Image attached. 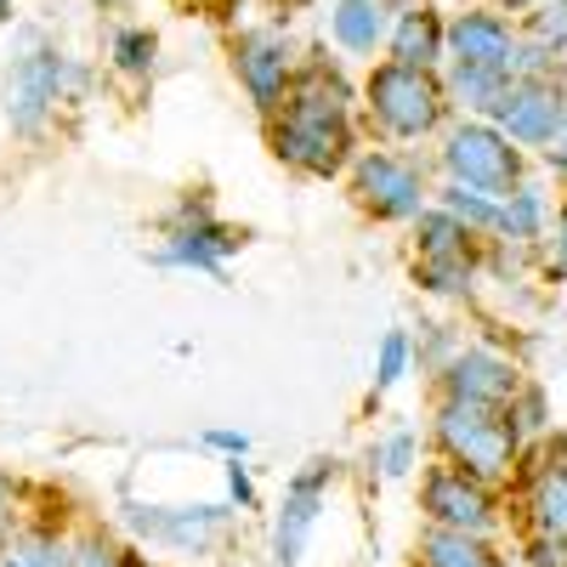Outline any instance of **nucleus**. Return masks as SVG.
<instances>
[{"label": "nucleus", "instance_id": "obj_24", "mask_svg": "<svg viewBox=\"0 0 567 567\" xmlns=\"http://www.w3.org/2000/svg\"><path fill=\"white\" fill-rule=\"evenodd\" d=\"M374 465H381L386 483L409 477V471L420 465V437H414V432H386L381 443H374Z\"/></svg>", "mask_w": 567, "mask_h": 567}, {"label": "nucleus", "instance_id": "obj_16", "mask_svg": "<svg viewBox=\"0 0 567 567\" xmlns=\"http://www.w3.org/2000/svg\"><path fill=\"white\" fill-rule=\"evenodd\" d=\"M329 34H336V45H347V52H374V45H386L392 34V7L386 0H341L336 12H329Z\"/></svg>", "mask_w": 567, "mask_h": 567}, {"label": "nucleus", "instance_id": "obj_1", "mask_svg": "<svg viewBox=\"0 0 567 567\" xmlns=\"http://www.w3.org/2000/svg\"><path fill=\"white\" fill-rule=\"evenodd\" d=\"M347 148H352L347 91L341 85L323 91V74H312L296 97H284V114L272 120V154L290 165V171L336 176L347 165Z\"/></svg>", "mask_w": 567, "mask_h": 567}, {"label": "nucleus", "instance_id": "obj_26", "mask_svg": "<svg viewBox=\"0 0 567 567\" xmlns=\"http://www.w3.org/2000/svg\"><path fill=\"white\" fill-rule=\"evenodd\" d=\"M409 336H403V329H392V336L381 341V352H374V392H392L398 381H403V374H409Z\"/></svg>", "mask_w": 567, "mask_h": 567}, {"label": "nucleus", "instance_id": "obj_22", "mask_svg": "<svg viewBox=\"0 0 567 567\" xmlns=\"http://www.w3.org/2000/svg\"><path fill=\"white\" fill-rule=\"evenodd\" d=\"M420 227H414V245H420V256H449V250H471V233L449 216V210H420L414 216Z\"/></svg>", "mask_w": 567, "mask_h": 567}, {"label": "nucleus", "instance_id": "obj_11", "mask_svg": "<svg viewBox=\"0 0 567 567\" xmlns=\"http://www.w3.org/2000/svg\"><path fill=\"white\" fill-rule=\"evenodd\" d=\"M239 250V233L233 227H221V221H210V210L205 205H187L182 210V221L171 227V239L159 245V267H194V272H210V278H221V261Z\"/></svg>", "mask_w": 567, "mask_h": 567}, {"label": "nucleus", "instance_id": "obj_28", "mask_svg": "<svg viewBox=\"0 0 567 567\" xmlns=\"http://www.w3.org/2000/svg\"><path fill=\"white\" fill-rule=\"evenodd\" d=\"M74 567H136L125 550H114V545H103V539H85L80 550H74Z\"/></svg>", "mask_w": 567, "mask_h": 567}, {"label": "nucleus", "instance_id": "obj_30", "mask_svg": "<svg viewBox=\"0 0 567 567\" xmlns=\"http://www.w3.org/2000/svg\"><path fill=\"white\" fill-rule=\"evenodd\" d=\"M227 488H233V499H239V511H256V483H250V471L239 460H227Z\"/></svg>", "mask_w": 567, "mask_h": 567}, {"label": "nucleus", "instance_id": "obj_7", "mask_svg": "<svg viewBox=\"0 0 567 567\" xmlns=\"http://www.w3.org/2000/svg\"><path fill=\"white\" fill-rule=\"evenodd\" d=\"M494 125L511 136V142H523V148H545V142L561 131L567 120V97H561V85L545 80V74H523V80H511L499 91V103L488 109Z\"/></svg>", "mask_w": 567, "mask_h": 567}, {"label": "nucleus", "instance_id": "obj_8", "mask_svg": "<svg viewBox=\"0 0 567 567\" xmlns=\"http://www.w3.org/2000/svg\"><path fill=\"white\" fill-rule=\"evenodd\" d=\"M352 194L369 216H381V221H414L425 210V182L398 154H363L358 171H352Z\"/></svg>", "mask_w": 567, "mask_h": 567}, {"label": "nucleus", "instance_id": "obj_10", "mask_svg": "<svg viewBox=\"0 0 567 567\" xmlns=\"http://www.w3.org/2000/svg\"><path fill=\"white\" fill-rule=\"evenodd\" d=\"M336 477V460H307V471H296L290 488H284V511H278V534H272V550H278V567H301L307 556V539L323 516V483Z\"/></svg>", "mask_w": 567, "mask_h": 567}, {"label": "nucleus", "instance_id": "obj_15", "mask_svg": "<svg viewBox=\"0 0 567 567\" xmlns=\"http://www.w3.org/2000/svg\"><path fill=\"white\" fill-rule=\"evenodd\" d=\"M131 523L159 539V545H205L221 523L227 511L221 505H194V511H154V505H131Z\"/></svg>", "mask_w": 567, "mask_h": 567}, {"label": "nucleus", "instance_id": "obj_23", "mask_svg": "<svg viewBox=\"0 0 567 567\" xmlns=\"http://www.w3.org/2000/svg\"><path fill=\"white\" fill-rule=\"evenodd\" d=\"M534 523L545 539H567V465H556L534 494Z\"/></svg>", "mask_w": 567, "mask_h": 567}, {"label": "nucleus", "instance_id": "obj_12", "mask_svg": "<svg viewBox=\"0 0 567 567\" xmlns=\"http://www.w3.org/2000/svg\"><path fill=\"white\" fill-rule=\"evenodd\" d=\"M233 63H239V80L250 91L256 109H278L284 97H290V40H284L278 29H250L239 34V45H233Z\"/></svg>", "mask_w": 567, "mask_h": 567}, {"label": "nucleus", "instance_id": "obj_21", "mask_svg": "<svg viewBox=\"0 0 567 567\" xmlns=\"http://www.w3.org/2000/svg\"><path fill=\"white\" fill-rule=\"evenodd\" d=\"M414 278L425 284V290H437V296H460V290H471V250L420 256L414 261Z\"/></svg>", "mask_w": 567, "mask_h": 567}, {"label": "nucleus", "instance_id": "obj_14", "mask_svg": "<svg viewBox=\"0 0 567 567\" xmlns=\"http://www.w3.org/2000/svg\"><path fill=\"white\" fill-rule=\"evenodd\" d=\"M392 63H409V69H437L449 58V23L432 12V7H409L392 18Z\"/></svg>", "mask_w": 567, "mask_h": 567}, {"label": "nucleus", "instance_id": "obj_9", "mask_svg": "<svg viewBox=\"0 0 567 567\" xmlns=\"http://www.w3.org/2000/svg\"><path fill=\"white\" fill-rule=\"evenodd\" d=\"M425 499V516L432 528H454V534H488L494 528V494L483 477H471L460 465H437L420 488Z\"/></svg>", "mask_w": 567, "mask_h": 567}, {"label": "nucleus", "instance_id": "obj_20", "mask_svg": "<svg viewBox=\"0 0 567 567\" xmlns=\"http://www.w3.org/2000/svg\"><path fill=\"white\" fill-rule=\"evenodd\" d=\"M443 210L471 233V239H477V233H499V199L494 194H477V187H449V194H443Z\"/></svg>", "mask_w": 567, "mask_h": 567}, {"label": "nucleus", "instance_id": "obj_6", "mask_svg": "<svg viewBox=\"0 0 567 567\" xmlns=\"http://www.w3.org/2000/svg\"><path fill=\"white\" fill-rule=\"evenodd\" d=\"M443 165L460 187H477V194H494L505 199L516 187V171H523V159H516L511 136L499 125H460L449 142H443Z\"/></svg>", "mask_w": 567, "mask_h": 567}, {"label": "nucleus", "instance_id": "obj_5", "mask_svg": "<svg viewBox=\"0 0 567 567\" xmlns=\"http://www.w3.org/2000/svg\"><path fill=\"white\" fill-rule=\"evenodd\" d=\"M74 80H80V74H74V63L58 52V45L29 40V52L12 63V80H7V120H12V131H23V136L40 131L45 114L63 103V91H69Z\"/></svg>", "mask_w": 567, "mask_h": 567}, {"label": "nucleus", "instance_id": "obj_27", "mask_svg": "<svg viewBox=\"0 0 567 567\" xmlns=\"http://www.w3.org/2000/svg\"><path fill=\"white\" fill-rule=\"evenodd\" d=\"M0 567H74V556L58 539H23L0 556Z\"/></svg>", "mask_w": 567, "mask_h": 567}, {"label": "nucleus", "instance_id": "obj_31", "mask_svg": "<svg viewBox=\"0 0 567 567\" xmlns=\"http://www.w3.org/2000/svg\"><path fill=\"white\" fill-rule=\"evenodd\" d=\"M545 159H550V171H556V176H567V120H561V131L545 142Z\"/></svg>", "mask_w": 567, "mask_h": 567}, {"label": "nucleus", "instance_id": "obj_13", "mask_svg": "<svg viewBox=\"0 0 567 567\" xmlns=\"http://www.w3.org/2000/svg\"><path fill=\"white\" fill-rule=\"evenodd\" d=\"M449 398L454 403H477V409H505L511 398H516V369L499 358V352H488V347H471V352H460L454 363H449Z\"/></svg>", "mask_w": 567, "mask_h": 567}, {"label": "nucleus", "instance_id": "obj_34", "mask_svg": "<svg viewBox=\"0 0 567 567\" xmlns=\"http://www.w3.org/2000/svg\"><path fill=\"white\" fill-rule=\"evenodd\" d=\"M561 7H567V0H561Z\"/></svg>", "mask_w": 567, "mask_h": 567}, {"label": "nucleus", "instance_id": "obj_25", "mask_svg": "<svg viewBox=\"0 0 567 567\" xmlns=\"http://www.w3.org/2000/svg\"><path fill=\"white\" fill-rule=\"evenodd\" d=\"M154 52H159V40L148 29H120L114 34V69L120 74H148L154 69Z\"/></svg>", "mask_w": 567, "mask_h": 567}, {"label": "nucleus", "instance_id": "obj_2", "mask_svg": "<svg viewBox=\"0 0 567 567\" xmlns=\"http://www.w3.org/2000/svg\"><path fill=\"white\" fill-rule=\"evenodd\" d=\"M449 91L465 109H494L511 80H523V40L494 12H460L449 23Z\"/></svg>", "mask_w": 567, "mask_h": 567}, {"label": "nucleus", "instance_id": "obj_19", "mask_svg": "<svg viewBox=\"0 0 567 567\" xmlns=\"http://www.w3.org/2000/svg\"><path fill=\"white\" fill-rule=\"evenodd\" d=\"M545 194H539V187H511V194L499 199V233H505V239H539V233H545Z\"/></svg>", "mask_w": 567, "mask_h": 567}, {"label": "nucleus", "instance_id": "obj_17", "mask_svg": "<svg viewBox=\"0 0 567 567\" xmlns=\"http://www.w3.org/2000/svg\"><path fill=\"white\" fill-rule=\"evenodd\" d=\"M550 69H567V7H539L534 12V29L523 40V74H550Z\"/></svg>", "mask_w": 567, "mask_h": 567}, {"label": "nucleus", "instance_id": "obj_29", "mask_svg": "<svg viewBox=\"0 0 567 567\" xmlns=\"http://www.w3.org/2000/svg\"><path fill=\"white\" fill-rule=\"evenodd\" d=\"M205 449H216V454H227V460H245V454H250V437H245V432H227V425H210Z\"/></svg>", "mask_w": 567, "mask_h": 567}, {"label": "nucleus", "instance_id": "obj_4", "mask_svg": "<svg viewBox=\"0 0 567 567\" xmlns=\"http://www.w3.org/2000/svg\"><path fill=\"white\" fill-rule=\"evenodd\" d=\"M369 114L386 136H425L443 120V85L432 80V69H409V63H381L369 74Z\"/></svg>", "mask_w": 567, "mask_h": 567}, {"label": "nucleus", "instance_id": "obj_18", "mask_svg": "<svg viewBox=\"0 0 567 567\" xmlns=\"http://www.w3.org/2000/svg\"><path fill=\"white\" fill-rule=\"evenodd\" d=\"M420 556H425V567H505L483 545V534H454V528H432L420 539Z\"/></svg>", "mask_w": 567, "mask_h": 567}, {"label": "nucleus", "instance_id": "obj_32", "mask_svg": "<svg viewBox=\"0 0 567 567\" xmlns=\"http://www.w3.org/2000/svg\"><path fill=\"white\" fill-rule=\"evenodd\" d=\"M556 272H567V210H561V221H556V261H550Z\"/></svg>", "mask_w": 567, "mask_h": 567}, {"label": "nucleus", "instance_id": "obj_3", "mask_svg": "<svg viewBox=\"0 0 567 567\" xmlns=\"http://www.w3.org/2000/svg\"><path fill=\"white\" fill-rule=\"evenodd\" d=\"M437 443L449 454V465L471 471V477H505L511 471V454H516V432H511V420L505 409H477V403H443L437 409Z\"/></svg>", "mask_w": 567, "mask_h": 567}, {"label": "nucleus", "instance_id": "obj_33", "mask_svg": "<svg viewBox=\"0 0 567 567\" xmlns=\"http://www.w3.org/2000/svg\"><path fill=\"white\" fill-rule=\"evenodd\" d=\"M0 18H12V0H0Z\"/></svg>", "mask_w": 567, "mask_h": 567}]
</instances>
